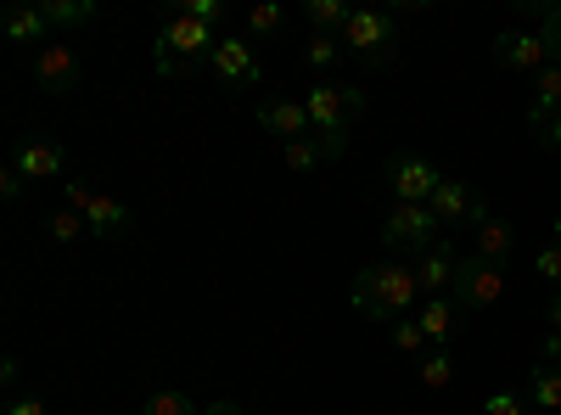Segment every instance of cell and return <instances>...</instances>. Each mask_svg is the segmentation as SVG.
<instances>
[{
	"label": "cell",
	"mask_w": 561,
	"mask_h": 415,
	"mask_svg": "<svg viewBox=\"0 0 561 415\" xmlns=\"http://www.w3.org/2000/svg\"><path fill=\"white\" fill-rule=\"evenodd\" d=\"M214 28L197 23V18H185V12H169L163 28H158V73L163 79H185V73H197V62H214Z\"/></svg>",
	"instance_id": "3"
},
{
	"label": "cell",
	"mask_w": 561,
	"mask_h": 415,
	"mask_svg": "<svg viewBox=\"0 0 561 415\" xmlns=\"http://www.w3.org/2000/svg\"><path fill=\"white\" fill-rule=\"evenodd\" d=\"M7 415H51V410H45V399L23 393V399H12V404H7Z\"/></svg>",
	"instance_id": "34"
},
{
	"label": "cell",
	"mask_w": 561,
	"mask_h": 415,
	"mask_svg": "<svg viewBox=\"0 0 561 415\" xmlns=\"http://www.w3.org/2000/svg\"><path fill=\"white\" fill-rule=\"evenodd\" d=\"M304 107H309V124L320 135V152L337 158L348 147V124L365 113V96H359V90H348V84H337V79H320L309 96H304Z\"/></svg>",
	"instance_id": "2"
},
{
	"label": "cell",
	"mask_w": 561,
	"mask_h": 415,
	"mask_svg": "<svg viewBox=\"0 0 561 415\" xmlns=\"http://www.w3.org/2000/svg\"><path fill=\"white\" fill-rule=\"evenodd\" d=\"M539 141H545L550 152H561V113H556V118H550V124L539 129Z\"/></svg>",
	"instance_id": "36"
},
{
	"label": "cell",
	"mask_w": 561,
	"mask_h": 415,
	"mask_svg": "<svg viewBox=\"0 0 561 415\" xmlns=\"http://www.w3.org/2000/svg\"><path fill=\"white\" fill-rule=\"evenodd\" d=\"M494 62L534 79V73L550 68V45L539 39V28H534V34H528V28H505V34H494Z\"/></svg>",
	"instance_id": "9"
},
{
	"label": "cell",
	"mask_w": 561,
	"mask_h": 415,
	"mask_svg": "<svg viewBox=\"0 0 561 415\" xmlns=\"http://www.w3.org/2000/svg\"><path fill=\"white\" fill-rule=\"evenodd\" d=\"M478 415H528V399L505 388V393H494V399H489V404H483Z\"/></svg>",
	"instance_id": "31"
},
{
	"label": "cell",
	"mask_w": 561,
	"mask_h": 415,
	"mask_svg": "<svg viewBox=\"0 0 561 415\" xmlns=\"http://www.w3.org/2000/svg\"><path fill=\"white\" fill-rule=\"evenodd\" d=\"M45 18H51V28L90 23V18H96V0H45Z\"/></svg>",
	"instance_id": "24"
},
{
	"label": "cell",
	"mask_w": 561,
	"mask_h": 415,
	"mask_svg": "<svg viewBox=\"0 0 561 415\" xmlns=\"http://www.w3.org/2000/svg\"><path fill=\"white\" fill-rule=\"evenodd\" d=\"M505 298V264H489V258H460L455 269V303L460 309H494Z\"/></svg>",
	"instance_id": "7"
},
{
	"label": "cell",
	"mask_w": 561,
	"mask_h": 415,
	"mask_svg": "<svg viewBox=\"0 0 561 415\" xmlns=\"http://www.w3.org/2000/svg\"><path fill=\"white\" fill-rule=\"evenodd\" d=\"M556 247H561V214H556Z\"/></svg>",
	"instance_id": "40"
},
{
	"label": "cell",
	"mask_w": 561,
	"mask_h": 415,
	"mask_svg": "<svg viewBox=\"0 0 561 415\" xmlns=\"http://www.w3.org/2000/svg\"><path fill=\"white\" fill-rule=\"evenodd\" d=\"M304 62L320 68V73L337 68V62H343V34H309V39H304Z\"/></svg>",
	"instance_id": "22"
},
{
	"label": "cell",
	"mask_w": 561,
	"mask_h": 415,
	"mask_svg": "<svg viewBox=\"0 0 561 415\" xmlns=\"http://www.w3.org/2000/svg\"><path fill=\"white\" fill-rule=\"evenodd\" d=\"M248 28H253L259 39H264V34H280V28H287V12H280L275 0H259V7L248 12Z\"/></svg>",
	"instance_id": "27"
},
{
	"label": "cell",
	"mask_w": 561,
	"mask_h": 415,
	"mask_svg": "<svg viewBox=\"0 0 561 415\" xmlns=\"http://www.w3.org/2000/svg\"><path fill=\"white\" fill-rule=\"evenodd\" d=\"M393 348L399 354H427V332H421V320H393Z\"/></svg>",
	"instance_id": "28"
},
{
	"label": "cell",
	"mask_w": 561,
	"mask_h": 415,
	"mask_svg": "<svg viewBox=\"0 0 561 415\" xmlns=\"http://www.w3.org/2000/svg\"><path fill=\"white\" fill-rule=\"evenodd\" d=\"M455 269H460V258H455V247L438 237L427 253H421V264H415V287H421V298H449V292H455Z\"/></svg>",
	"instance_id": "11"
},
{
	"label": "cell",
	"mask_w": 561,
	"mask_h": 415,
	"mask_svg": "<svg viewBox=\"0 0 561 415\" xmlns=\"http://www.w3.org/2000/svg\"><path fill=\"white\" fill-rule=\"evenodd\" d=\"M539 39L550 45V62H561V7H539Z\"/></svg>",
	"instance_id": "29"
},
{
	"label": "cell",
	"mask_w": 561,
	"mask_h": 415,
	"mask_svg": "<svg viewBox=\"0 0 561 415\" xmlns=\"http://www.w3.org/2000/svg\"><path fill=\"white\" fill-rule=\"evenodd\" d=\"M203 415H248L237 399H214V404H203Z\"/></svg>",
	"instance_id": "37"
},
{
	"label": "cell",
	"mask_w": 561,
	"mask_h": 415,
	"mask_svg": "<svg viewBox=\"0 0 561 415\" xmlns=\"http://www.w3.org/2000/svg\"><path fill=\"white\" fill-rule=\"evenodd\" d=\"M34 84L45 90V96H68V90H79V57H73V45L45 39L39 51H34Z\"/></svg>",
	"instance_id": "10"
},
{
	"label": "cell",
	"mask_w": 561,
	"mask_h": 415,
	"mask_svg": "<svg viewBox=\"0 0 561 415\" xmlns=\"http://www.w3.org/2000/svg\"><path fill=\"white\" fill-rule=\"evenodd\" d=\"M528 90H534V96H528V124L545 129V124L561 113V62H550L545 73H534Z\"/></svg>",
	"instance_id": "16"
},
{
	"label": "cell",
	"mask_w": 561,
	"mask_h": 415,
	"mask_svg": "<svg viewBox=\"0 0 561 415\" xmlns=\"http://www.w3.org/2000/svg\"><path fill=\"white\" fill-rule=\"evenodd\" d=\"M259 124L270 129V135H280V141H309L314 135V124H309V107L304 102H287V96H270L264 107H259Z\"/></svg>",
	"instance_id": "13"
},
{
	"label": "cell",
	"mask_w": 561,
	"mask_h": 415,
	"mask_svg": "<svg viewBox=\"0 0 561 415\" xmlns=\"http://www.w3.org/2000/svg\"><path fill=\"white\" fill-rule=\"evenodd\" d=\"M45 230H51V242H79V230H90V224H84L79 208H57L51 219H45Z\"/></svg>",
	"instance_id": "26"
},
{
	"label": "cell",
	"mask_w": 561,
	"mask_h": 415,
	"mask_svg": "<svg viewBox=\"0 0 561 415\" xmlns=\"http://www.w3.org/2000/svg\"><path fill=\"white\" fill-rule=\"evenodd\" d=\"M534 269H539V275H545V281H550V287H561V247H556V242H550V247H545V253H539V258H534Z\"/></svg>",
	"instance_id": "33"
},
{
	"label": "cell",
	"mask_w": 561,
	"mask_h": 415,
	"mask_svg": "<svg viewBox=\"0 0 561 415\" xmlns=\"http://www.w3.org/2000/svg\"><path fill=\"white\" fill-rule=\"evenodd\" d=\"M472 237H478V258H489V264H511V247H517V230H511L500 214L478 219V224H472Z\"/></svg>",
	"instance_id": "18"
},
{
	"label": "cell",
	"mask_w": 561,
	"mask_h": 415,
	"mask_svg": "<svg viewBox=\"0 0 561 415\" xmlns=\"http://www.w3.org/2000/svg\"><path fill=\"white\" fill-rule=\"evenodd\" d=\"M449 382H455V359H449V348H427V354H421V388L444 393Z\"/></svg>",
	"instance_id": "23"
},
{
	"label": "cell",
	"mask_w": 561,
	"mask_h": 415,
	"mask_svg": "<svg viewBox=\"0 0 561 415\" xmlns=\"http://www.w3.org/2000/svg\"><path fill=\"white\" fill-rule=\"evenodd\" d=\"M550 332H561V292L550 298Z\"/></svg>",
	"instance_id": "39"
},
{
	"label": "cell",
	"mask_w": 561,
	"mask_h": 415,
	"mask_svg": "<svg viewBox=\"0 0 561 415\" xmlns=\"http://www.w3.org/2000/svg\"><path fill=\"white\" fill-rule=\"evenodd\" d=\"M314 163H325L320 141H293V147H287V169H304V174H309Z\"/></svg>",
	"instance_id": "30"
},
{
	"label": "cell",
	"mask_w": 561,
	"mask_h": 415,
	"mask_svg": "<svg viewBox=\"0 0 561 415\" xmlns=\"http://www.w3.org/2000/svg\"><path fill=\"white\" fill-rule=\"evenodd\" d=\"M388 186H393V203H433L444 174L421 152H399V158H388Z\"/></svg>",
	"instance_id": "8"
},
{
	"label": "cell",
	"mask_w": 561,
	"mask_h": 415,
	"mask_svg": "<svg viewBox=\"0 0 561 415\" xmlns=\"http://www.w3.org/2000/svg\"><path fill=\"white\" fill-rule=\"evenodd\" d=\"M528 404H539V410H561V371L556 365H534L528 371Z\"/></svg>",
	"instance_id": "20"
},
{
	"label": "cell",
	"mask_w": 561,
	"mask_h": 415,
	"mask_svg": "<svg viewBox=\"0 0 561 415\" xmlns=\"http://www.w3.org/2000/svg\"><path fill=\"white\" fill-rule=\"evenodd\" d=\"M12 169H18L23 180H57V174L68 169V152H62L57 141H45V135H34V141H23V147L12 152Z\"/></svg>",
	"instance_id": "14"
},
{
	"label": "cell",
	"mask_w": 561,
	"mask_h": 415,
	"mask_svg": "<svg viewBox=\"0 0 561 415\" xmlns=\"http://www.w3.org/2000/svg\"><path fill=\"white\" fill-rule=\"evenodd\" d=\"M304 18H309L314 34H343L348 7H343V0H304Z\"/></svg>",
	"instance_id": "21"
},
{
	"label": "cell",
	"mask_w": 561,
	"mask_h": 415,
	"mask_svg": "<svg viewBox=\"0 0 561 415\" xmlns=\"http://www.w3.org/2000/svg\"><path fill=\"white\" fill-rule=\"evenodd\" d=\"M214 73L225 84H259V57L248 39H219L214 45Z\"/></svg>",
	"instance_id": "15"
},
{
	"label": "cell",
	"mask_w": 561,
	"mask_h": 415,
	"mask_svg": "<svg viewBox=\"0 0 561 415\" xmlns=\"http://www.w3.org/2000/svg\"><path fill=\"white\" fill-rule=\"evenodd\" d=\"M556 359H561V332L545 337V365H556Z\"/></svg>",
	"instance_id": "38"
},
{
	"label": "cell",
	"mask_w": 561,
	"mask_h": 415,
	"mask_svg": "<svg viewBox=\"0 0 561 415\" xmlns=\"http://www.w3.org/2000/svg\"><path fill=\"white\" fill-rule=\"evenodd\" d=\"M433 242H438L433 203H393V214L382 224V247H393V253H427Z\"/></svg>",
	"instance_id": "6"
},
{
	"label": "cell",
	"mask_w": 561,
	"mask_h": 415,
	"mask_svg": "<svg viewBox=\"0 0 561 415\" xmlns=\"http://www.w3.org/2000/svg\"><path fill=\"white\" fill-rule=\"evenodd\" d=\"M140 415H203V404H192L185 393H152L140 404Z\"/></svg>",
	"instance_id": "25"
},
{
	"label": "cell",
	"mask_w": 561,
	"mask_h": 415,
	"mask_svg": "<svg viewBox=\"0 0 561 415\" xmlns=\"http://www.w3.org/2000/svg\"><path fill=\"white\" fill-rule=\"evenodd\" d=\"M0 28H7V39L12 45H45L51 39V18H45V7H12L7 18H0Z\"/></svg>",
	"instance_id": "19"
},
{
	"label": "cell",
	"mask_w": 561,
	"mask_h": 415,
	"mask_svg": "<svg viewBox=\"0 0 561 415\" xmlns=\"http://www.w3.org/2000/svg\"><path fill=\"white\" fill-rule=\"evenodd\" d=\"M23 186H28V180H23L18 169H7V174H0V197H7V203H18V197H23Z\"/></svg>",
	"instance_id": "35"
},
{
	"label": "cell",
	"mask_w": 561,
	"mask_h": 415,
	"mask_svg": "<svg viewBox=\"0 0 561 415\" xmlns=\"http://www.w3.org/2000/svg\"><path fill=\"white\" fill-rule=\"evenodd\" d=\"M433 214H438V224H460V219H489V203L466 186V180H444V186L433 192Z\"/></svg>",
	"instance_id": "12"
},
{
	"label": "cell",
	"mask_w": 561,
	"mask_h": 415,
	"mask_svg": "<svg viewBox=\"0 0 561 415\" xmlns=\"http://www.w3.org/2000/svg\"><path fill=\"white\" fill-rule=\"evenodd\" d=\"M68 208H79L84 214V224H90V237H107V242H118V237H129V208L118 203V197H107L102 186H90V180H68Z\"/></svg>",
	"instance_id": "5"
},
{
	"label": "cell",
	"mask_w": 561,
	"mask_h": 415,
	"mask_svg": "<svg viewBox=\"0 0 561 415\" xmlns=\"http://www.w3.org/2000/svg\"><path fill=\"white\" fill-rule=\"evenodd\" d=\"M354 309L365 320H410V309L421 303L415 287V264H365L348 287Z\"/></svg>",
	"instance_id": "1"
},
{
	"label": "cell",
	"mask_w": 561,
	"mask_h": 415,
	"mask_svg": "<svg viewBox=\"0 0 561 415\" xmlns=\"http://www.w3.org/2000/svg\"><path fill=\"white\" fill-rule=\"evenodd\" d=\"M343 51L370 62V68H393L399 57V34H393V12L382 7H354L343 23Z\"/></svg>",
	"instance_id": "4"
},
{
	"label": "cell",
	"mask_w": 561,
	"mask_h": 415,
	"mask_svg": "<svg viewBox=\"0 0 561 415\" xmlns=\"http://www.w3.org/2000/svg\"><path fill=\"white\" fill-rule=\"evenodd\" d=\"M180 12H185V18H197V23H208V28H214V23L225 18V0H185V7H180Z\"/></svg>",
	"instance_id": "32"
},
{
	"label": "cell",
	"mask_w": 561,
	"mask_h": 415,
	"mask_svg": "<svg viewBox=\"0 0 561 415\" xmlns=\"http://www.w3.org/2000/svg\"><path fill=\"white\" fill-rule=\"evenodd\" d=\"M421 332H427V343L433 348H449V337H455V326H460V303L455 298H421Z\"/></svg>",
	"instance_id": "17"
}]
</instances>
